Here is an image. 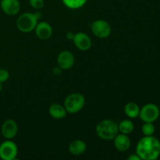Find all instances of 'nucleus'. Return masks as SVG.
Returning <instances> with one entry per match:
<instances>
[{
	"mask_svg": "<svg viewBox=\"0 0 160 160\" xmlns=\"http://www.w3.org/2000/svg\"><path fill=\"white\" fill-rule=\"evenodd\" d=\"M136 153L142 160H156L160 156V142L157 138L144 136L138 141Z\"/></svg>",
	"mask_w": 160,
	"mask_h": 160,
	"instance_id": "nucleus-1",
	"label": "nucleus"
},
{
	"mask_svg": "<svg viewBox=\"0 0 160 160\" xmlns=\"http://www.w3.org/2000/svg\"><path fill=\"white\" fill-rule=\"evenodd\" d=\"M95 132L102 140L111 141L119 134L118 124L112 120H102L96 125Z\"/></svg>",
	"mask_w": 160,
	"mask_h": 160,
	"instance_id": "nucleus-2",
	"label": "nucleus"
},
{
	"mask_svg": "<svg viewBox=\"0 0 160 160\" xmlns=\"http://www.w3.org/2000/svg\"><path fill=\"white\" fill-rule=\"evenodd\" d=\"M85 98L82 94L74 92L66 97L63 106L67 113L75 114L82 110L85 105Z\"/></svg>",
	"mask_w": 160,
	"mask_h": 160,
	"instance_id": "nucleus-3",
	"label": "nucleus"
},
{
	"mask_svg": "<svg viewBox=\"0 0 160 160\" xmlns=\"http://www.w3.org/2000/svg\"><path fill=\"white\" fill-rule=\"evenodd\" d=\"M38 21L34 12H23L17 20V29L22 33H30L34 31Z\"/></svg>",
	"mask_w": 160,
	"mask_h": 160,
	"instance_id": "nucleus-4",
	"label": "nucleus"
},
{
	"mask_svg": "<svg viewBox=\"0 0 160 160\" xmlns=\"http://www.w3.org/2000/svg\"><path fill=\"white\" fill-rule=\"evenodd\" d=\"M92 32L96 38L100 39L107 38L112 33V28L109 22L105 20H96L92 23Z\"/></svg>",
	"mask_w": 160,
	"mask_h": 160,
	"instance_id": "nucleus-5",
	"label": "nucleus"
},
{
	"mask_svg": "<svg viewBox=\"0 0 160 160\" xmlns=\"http://www.w3.org/2000/svg\"><path fill=\"white\" fill-rule=\"evenodd\" d=\"M160 115V110L158 106L154 103H148L145 104L142 109H140L139 118L145 123H154L158 120Z\"/></svg>",
	"mask_w": 160,
	"mask_h": 160,
	"instance_id": "nucleus-6",
	"label": "nucleus"
},
{
	"mask_svg": "<svg viewBox=\"0 0 160 160\" xmlns=\"http://www.w3.org/2000/svg\"><path fill=\"white\" fill-rule=\"evenodd\" d=\"M18 154V147L12 140H6L0 145V159L14 160Z\"/></svg>",
	"mask_w": 160,
	"mask_h": 160,
	"instance_id": "nucleus-7",
	"label": "nucleus"
},
{
	"mask_svg": "<svg viewBox=\"0 0 160 160\" xmlns=\"http://www.w3.org/2000/svg\"><path fill=\"white\" fill-rule=\"evenodd\" d=\"M18 125L12 119H8L3 122L1 127V134L6 140H12L18 134Z\"/></svg>",
	"mask_w": 160,
	"mask_h": 160,
	"instance_id": "nucleus-8",
	"label": "nucleus"
},
{
	"mask_svg": "<svg viewBox=\"0 0 160 160\" xmlns=\"http://www.w3.org/2000/svg\"><path fill=\"white\" fill-rule=\"evenodd\" d=\"M75 57L73 52L69 50L60 52L57 56L58 67L62 70H70L74 66Z\"/></svg>",
	"mask_w": 160,
	"mask_h": 160,
	"instance_id": "nucleus-9",
	"label": "nucleus"
},
{
	"mask_svg": "<svg viewBox=\"0 0 160 160\" xmlns=\"http://www.w3.org/2000/svg\"><path fill=\"white\" fill-rule=\"evenodd\" d=\"M72 42L78 49L81 51H88L92 48V41L88 34L84 32H78L74 34Z\"/></svg>",
	"mask_w": 160,
	"mask_h": 160,
	"instance_id": "nucleus-10",
	"label": "nucleus"
},
{
	"mask_svg": "<svg viewBox=\"0 0 160 160\" xmlns=\"http://www.w3.org/2000/svg\"><path fill=\"white\" fill-rule=\"evenodd\" d=\"M36 36L38 38L42 41H46L52 37L53 33L51 24L46 21H40L37 23L34 29Z\"/></svg>",
	"mask_w": 160,
	"mask_h": 160,
	"instance_id": "nucleus-11",
	"label": "nucleus"
},
{
	"mask_svg": "<svg viewBox=\"0 0 160 160\" xmlns=\"http://www.w3.org/2000/svg\"><path fill=\"white\" fill-rule=\"evenodd\" d=\"M0 6L2 12L8 16H16L20 10L19 0H1Z\"/></svg>",
	"mask_w": 160,
	"mask_h": 160,
	"instance_id": "nucleus-12",
	"label": "nucleus"
},
{
	"mask_svg": "<svg viewBox=\"0 0 160 160\" xmlns=\"http://www.w3.org/2000/svg\"><path fill=\"white\" fill-rule=\"evenodd\" d=\"M114 147L117 151L125 152L128 151L131 145V141L128 134H118L113 139Z\"/></svg>",
	"mask_w": 160,
	"mask_h": 160,
	"instance_id": "nucleus-13",
	"label": "nucleus"
},
{
	"mask_svg": "<svg viewBox=\"0 0 160 160\" xmlns=\"http://www.w3.org/2000/svg\"><path fill=\"white\" fill-rule=\"evenodd\" d=\"M87 150V144L82 140L77 139L73 141L69 145V152L75 156H79L84 154Z\"/></svg>",
	"mask_w": 160,
	"mask_h": 160,
	"instance_id": "nucleus-14",
	"label": "nucleus"
},
{
	"mask_svg": "<svg viewBox=\"0 0 160 160\" xmlns=\"http://www.w3.org/2000/svg\"><path fill=\"white\" fill-rule=\"evenodd\" d=\"M49 115L56 120H62L67 117V112L64 106L59 103H52L48 108Z\"/></svg>",
	"mask_w": 160,
	"mask_h": 160,
	"instance_id": "nucleus-15",
	"label": "nucleus"
},
{
	"mask_svg": "<svg viewBox=\"0 0 160 160\" xmlns=\"http://www.w3.org/2000/svg\"><path fill=\"white\" fill-rule=\"evenodd\" d=\"M141 108L138 105L134 102H130L127 103L124 106V113L125 115L130 119H136L139 117Z\"/></svg>",
	"mask_w": 160,
	"mask_h": 160,
	"instance_id": "nucleus-16",
	"label": "nucleus"
},
{
	"mask_svg": "<svg viewBox=\"0 0 160 160\" xmlns=\"http://www.w3.org/2000/svg\"><path fill=\"white\" fill-rule=\"evenodd\" d=\"M118 128L119 132L128 135L134 131V125L131 120H123L118 123Z\"/></svg>",
	"mask_w": 160,
	"mask_h": 160,
	"instance_id": "nucleus-17",
	"label": "nucleus"
},
{
	"mask_svg": "<svg viewBox=\"0 0 160 160\" xmlns=\"http://www.w3.org/2000/svg\"><path fill=\"white\" fill-rule=\"evenodd\" d=\"M66 7L70 9H78L87 3L88 0H62Z\"/></svg>",
	"mask_w": 160,
	"mask_h": 160,
	"instance_id": "nucleus-18",
	"label": "nucleus"
},
{
	"mask_svg": "<svg viewBox=\"0 0 160 160\" xmlns=\"http://www.w3.org/2000/svg\"><path fill=\"white\" fill-rule=\"evenodd\" d=\"M142 131L145 136H152L156 132V127L153 123L145 122L142 127Z\"/></svg>",
	"mask_w": 160,
	"mask_h": 160,
	"instance_id": "nucleus-19",
	"label": "nucleus"
},
{
	"mask_svg": "<svg viewBox=\"0 0 160 160\" xmlns=\"http://www.w3.org/2000/svg\"><path fill=\"white\" fill-rule=\"evenodd\" d=\"M29 4L33 9L36 10H40L45 6L44 0H29Z\"/></svg>",
	"mask_w": 160,
	"mask_h": 160,
	"instance_id": "nucleus-20",
	"label": "nucleus"
},
{
	"mask_svg": "<svg viewBox=\"0 0 160 160\" xmlns=\"http://www.w3.org/2000/svg\"><path fill=\"white\" fill-rule=\"evenodd\" d=\"M9 78V73L6 69H1L0 70V82L4 83L8 81Z\"/></svg>",
	"mask_w": 160,
	"mask_h": 160,
	"instance_id": "nucleus-21",
	"label": "nucleus"
},
{
	"mask_svg": "<svg viewBox=\"0 0 160 160\" xmlns=\"http://www.w3.org/2000/svg\"><path fill=\"white\" fill-rule=\"evenodd\" d=\"M128 160H142L137 153H135V154H132V155H131L130 156H128Z\"/></svg>",
	"mask_w": 160,
	"mask_h": 160,
	"instance_id": "nucleus-22",
	"label": "nucleus"
},
{
	"mask_svg": "<svg viewBox=\"0 0 160 160\" xmlns=\"http://www.w3.org/2000/svg\"><path fill=\"white\" fill-rule=\"evenodd\" d=\"M66 37H67V38L68 39V40L73 41V37H74V34H73V32H71V31H69V32H67V34H66Z\"/></svg>",
	"mask_w": 160,
	"mask_h": 160,
	"instance_id": "nucleus-23",
	"label": "nucleus"
},
{
	"mask_svg": "<svg viewBox=\"0 0 160 160\" xmlns=\"http://www.w3.org/2000/svg\"><path fill=\"white\" fill-rule=\"evenodd\" d=\"M53 73H54V74L56 75L61 74V73H62V69H61L59 67H56V68H54V70H53Z\"/></svg>",
	"mask_w": 160,
	"mask_h": 160,
	"instance_id": "nucleus-24",
	"label": "nucleus"
},
{
	"mask_svg": "<svg viewBox=\"0 0 160 160\" xmlns=\"http://www.w3.org/2000/svg\"><path fill=\"white\" fill-rule=\"evenodd\" d=\"M2 83L0 82V92H2Z\"/></svg>",
	"mask_w": 160,
	"mask_h": 160,
	"instance_id": "nucleus-25",
	"label": "nucleus"
},
{
	"mask_svg": "<svg viewBox=\"0 0 160 160\" xmlns=\"http://www.w3.org/2000/svg\"><path fill=\"white\" fill-rule=\"evenodd\" d=\"M0 1H1V0H0Z\"/></svg>",
	"mask_w": 160,
	"mask_h": 160,
	"instance_id": "nucleus-26",
	"label": "nucleus"
}]
</instances>
